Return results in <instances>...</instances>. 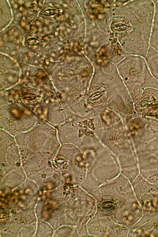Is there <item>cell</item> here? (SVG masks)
<instances>
[{
  "label": "cell",
  "instance_id": "6da1fadb",
  "mask_svg": "<svg viewBox=\"0 0 158 237\" xmlns=\"http://www.w3.org/2000/svg\"><path fill=\"white\" fill-rule=\"evenodd\" d=\"M128 19L125 20V36H127L126 48L135 55L145 57L150 41L155 11L153 1L135 0L127 6Z\"/></svg>",
  "mask_w": 158,
  "mask_h": 237
},
{
  "label": "cell",
  "instance_id": "7a4b0ae2",
  "mask_svg": "<svg viewBox=\"0 0 158 237\" xmlns=\"http://www.w3.org/2000/svg\"><path fill=\"white\" fill-rule=\"evenodd\" d=\"M134 134L139 162L142 164L158 162V125L145 126Z\"/></svg>",
  "mask_w": 158,
  "mask_h": 237
},
{
  "label": "cell",
  "instance_id": "3957f363",
  "mask_svg": "<svg viewBox=\"0 0 158 237\" xmlns=\"http://www.w3.org/2000/svg\"><path fill=\"white\" fill-rule=\"evenodd\" d=\"M137 97L138 114L144 118L158 120V90L146 89Z\"/></svg>",
  "mask_w": 158,
  "mask_h": 237
},
{
  "label": "cell",
  "instance_id": "277c9868",
  "mask_svg": "<svg viewBox=\"0 0 158 237\" xmlns=\"http://www.w3.org/2000/svg\"><path fill=\"white\" fill-rule=\"evenodd\" d=\"M118 208L116 199L110 195H105L100 198L97 202V209L101 214L110 215L116 212Z\"/></svg>",
  "mask_w": 158,
  "mask_h": 237
},
{
  "label": "cell",
  "instance_id": "5b68a950",
  "mask_svg": "<svg viewBox=\"0 0 158 237\" xmlns=\"http://www.w3.org/2000/svg\"><path fill=\"white\" fill-rule=\"evenodd\" d=\"M145 58L150 73L158 79V51L149 47Z\"/></svg>",
  "mask_w": 158,
  "mask_h": 237
},
{
  "label": "cell",
  "instance_id": "8992f818",
  "mask_svg": "<svg viewBox=\"0 0 158 237\" xmlns=\"http://www.w3.org/2000/svg\"><path fill=\"white\" fill-rule=\"evenodd\" d=\"M155 11L150 41V47L158 51V0L153 1Z\"/></svg>",
  "mask_w": 158,
  "mask_h": 237
},
{
  "label": "cell",
  "instance_id": "52a82bcc",
  "mask_svg": "<svg viewBox=\"0 0 158 237\" xmlns=\"http://www.w3.org/2000/svg\"><path fill=\"white\" fill-rule=\"evenodd\" d=\"M56 11L54 10H47L44 11L42 14L47 15H51L55 14Z\"/></svg>",
  "mask_w": 158,
  "mask_h": 237
}]
</instances>
